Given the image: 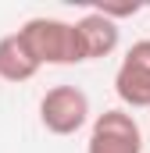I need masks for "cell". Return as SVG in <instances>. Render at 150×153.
<instances>
[{
  "mask_svg": "<svg viewBox=\"0 0 150 153\" xmlns=\"http://www.w3.org/2000/svg\"><path fill=\"white\" fill-rule=\"evenodd\" d=\"M18 36L25 39V46L32 50V57L43 64H57V68H68V64H82L86 53H82V39H79V29L75 22H61V18H29Z\"/></svg>",
  "mask_w": 150,
  "mask_h": 153,
  "instance_id": "cell-1",
  "label": "cell"
},
{
  "mask_svg": "<svg viewBox=\"0 0 150 153\" xmlns=\"http://www.w3.org/2000/svg\"><path fill=\"white\" fill-rule=\"evenodd\" d=\"M89 121V96L72 85V82H61V85H50L39 100V125L50 132V135H75L79 128H86Z\"/></svg>",
  "mask_w": 150,
  "mask_h": 153,
  "instance_id": "cell-2",
  "label": "cell"
},
{
  "mask_svg": "<svg viewBox=\"0 0 150 153\" xmlns=\"http://www.w3.org/2000/svg\"><path fill=\"white\" fill-rule=\"evenodd\" d=\"M86 153H143V132H140V121L114 107L97 114L93 128H89V143Z\"/></svg>",
  "mask_w": 150,
  "mask_h": 153,
  "instance_id": "cell-3",
  "label": "cell"
},
{
  "mask_svg": "<svg viewBox=\"0 0 150 153\" xmlns=\"http://www.w3.org/2000/svg\"><path fill=\"white\" fill-rule=\"evenodd\" d=\"M114 93L129 111H150V39H136L118 71H114Z\"/></svg>",
  "mask_w": 150,
  "mask_h": 153,
  "instance_id": "cell-4",
  "label": "cell"
},
{
  "mask_svg": "<svg viewBox=\"0 0 150 153\" xmlns=\"http://www.w3.org/2000/svg\"><path fill=\"white\" fill-rule=\"evenodd\" d=\"M75 29H79V39H82V53H86V61L111 57L114 50H118V43H122V29H118V22L107 18L100 7L86 11V14L75 22Z\"/></svg>",
  "mask_w": 150,
  "mask_h": 153,
  "instance_id": "cell-5",
  "label": "cell"
},
{
  "mask_svg": "<svg viewBox=\"0 0 150 153\" xmlns=\"http://www.w3.org/2000/svg\"><path fill=\"white\" fill-rule=\"evenodd\" d=\"M36 71H39V61L25 46V39L18 32L0 36V78L4 82H29V78H36Z\"/></svg>",
  "mask_w": 150,
  "mask_h": 153,
  "instance_id": "cell-6",
  "label": "cell"
}]
</instances>
